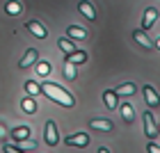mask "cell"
<instances>
[{"instance_id": "6da1fadb", "label": "cell", "mask_w": 160, "mask_h": 153, "mask_svg": "<svg viewBox=\"0 0 160 153\" xmlns=\"http://www.w3.org/2000/svg\"><path fill=\"white\" fill-rule=\"evenodd\" d=\"M39 87H41V94H46V98L55 101V103H60V105H64V107H71V105L76 103V98L71 96L69 91H64L60 85L50 82V80H46V82H41Z\"/></svg>"}, {"instance_id": "7a4b0ae2", "label": "cell", "mask_w": 160, "mask_h": 153, "mask_svg": "<svg viewBox=\"0 0 160 153\" xmlns=\"http://www.w3.org/2000/svg\"><path fill=\"white\" fill-rule=\"evenodd\" d=\"M144 133H147L149 140H156V137L160 135L156 121H153V114H151V112H144Z\"/></svg>"}, {"instance_id": "3957f363", "label": "cell", "mask_w": 160, "mask_h": 153, "mask_svg": "<svg viewBox=\"0 0 160 153\" xmlns=\"http://www.w3.org/2000/svg\"><path fill=\"white\" fill-rule=\"evenodd\" d=\"M43 140H46L48 146H55V144L60 142V137H57V126H55V121H48V123H46V135H43Z\"/></svg>"}, {"instance_id": "277c9868", "label": "cell", "mask_w": 160, "mask_h": 153, "mask_svg": "<svg viewBox=\"0 0 160 153\" xmlns=\"http://www.w3.org/2000/svg\"><path fill=\"white\" fill-rule=\"evenodd\" d=\"M67 146H87L89 144V135L87 133H78V135H71V137H67Z\"/></svg>"}, {"instance_id": "5b68a950", "label": "cell", "mask_w": 160, "mask_h": 153, "mask_svg": "<svg viewBox=\"0 0 160 153\" xmlns=\"http://www.w3.org/2000/svg\"><path fill=\"white\" fill-rule=\"evenodd\" d=\"M25 27H28V30H30V32H32L37 39H46V34H48V30H46V27H43V25L39 23V21H28V23H25Z\"/></svg>"}, {"instance_id": "8992f818", "label": "cell", "mask_w": 160, "mask_h": 153, "mask_svg": "<svg viewBox=\"0 0 160 153\" xmlns=\"http://www.w3.org/2000/svg\"><path fill=\"white\" fill-rule=\"evenodd\" d=\"M156 18H158V9H156V7H149V9L144 12V18H142V30H149V27H153Z\"/></svg>"}, {"instance_id": "52a82bcc", "label": "cell", "mask_w": 160, "mask_h": 153, "mask_svg": "<svg viewBox=\"0 0 160 153\" xmlns=\"http://www.w3.org/2000/svg\"><path fill=\"white\" fill-rule=\"evenodd\" d=\"M37 62H39V53H37L34 48H30V50L23 55V60L18 62V67H21V69H28V67H32V64H37Z\"/></svg>"}, {"instance_id": "ba28073f", "label": "cell", "mask_w": 160, "mask_h": 153, "mask_svg": "<svg viewBox=\"0 0 160 153\" xmlns=\"http://www.w3.org/2000/svg\"><path fill=\"white\" fill-rule=\"evenodd\" d=\"M142 91H144V98H147V103H149L151 107H158V105H160V96L156 94V89H153L151 85H144Z\"/></svg>"}, {"instance_id": "9c48e42d", "label": "cell", "mask_w": 160, "mask_h": 153, "mask_svg": "<svg viewBox=\"0 0 160 153\" xmlns=\"http://www.w3.org/2000/svg\"><path fill=\"white\" fill-rule=\"evenodd\" d=\"M78 9H80V14H82V16H87L89 21L96 18V9H94V5L89 2V0H82V2L78 5Z\"/></svg>"}, {"instance_id": "30bf717a", "label": "cell", "mask_w": 160, "mask_h": 153, "mask_svg": "<svg viewBox=\"0 0 160 153\" xmlns=\"http://www.w3.org/2000/svg\"><path fill=\"white\" fill-rule=\"evenodd\" d=\"M103 101H105V105L110 107V110H117V105H119V96H117V91L108 89V91L103 94Z\"/></svg>"}, {"instance_id": "8fae6325", "label": "cell", "mask_w": 160, "mask_h": 153, "mask_svg": "<svg viewBox=\"0 0 160 153\" xmlns=\"http://www.w3.org/2000/svg\"><path fill=\"white\" fill-rule=\"evenodd\" d=\"M67 62H71V64H82V62H87V50H73V53H69L67 55Z\"/></svg>"}, {"instance_id": "7c38bea8", "label": "cell", "mask_w": 160, "mask_h": 153, "mask_svg": "<svg viewBox=\"0 0 160 153\" xmlns=\"http://www.w3.org/2000/svg\"><path fill=\"white\" fill-rule=\"evenodd\" d=\"M133 39H135L137 43H140L142 48H147V50H151V48H153V43H151V41L147 39V34H144L142 30H135V32H133Z\"/></svg>"}, {"instance_id": "4fadbf2b", "label": "cell", "mask_w": 160, "mask_h": 153, "mask_svg": "<svg viewBox=\"0 0 160 153\" xmlns=\"http://www.w3.org/2000/svg\"><path fill=\"white\" fill-rule=\"evenodd\" d=\"M5 12L9 14V16H18V14L23 12V5H21L18 0H9V2L5 5Z\"/></svg>"}, {"instance_id": "5bb4252c", "label": "cell", "mask_w": 160, "mask_h": 153, "mask_svg": "<svg viewBox=\"0 0 160 153\" xmlns=\"http://www.w3.org/2000/svg\"><path fill=\"white\" fill-rule=\"evenodd\" d=\"M89 128H94V130H112V121H108V119H92Z\"/></svg>"}, {"instance_id": "9a60e30c", "label": "cell", "mask_w": 160, "mask_h": 153, "mask_svg": "<svg viewBox=\"0 0 160 153\" xmlns=\"http://www.w3.org/2000/svg\"><path fill=\"white\" fill-rule=\"evenodd\" d=\"M67 34L71 39H87V30H82V27H78V25H69Z\"/></svg>"}, {"instance_id": "2e32d148", "label": "cell", "mask_w": 160, "mask_h": 153, "mask_svg": "<svg viewBox=\"0 0 160 153\" xmlns=\"http://www.w3.org/2000/svg\"><path fill=\"white\" fill-rule=\"evenodd\" d=\"M135 89H137V87H135L133 82H126V85L117 87L114 91H117V96H133V94H135Z\"/></svg>"}, {"instance_id": "e0dca14e", "label": "cell", "mask_w": 160, "mask_h": 153, "mask_svg": "<svg viewBox=\"0 0 160 153\" xmlns=\"http://www.w3.org/2000/svg\"><path fill=\"white\" fill-rule=\"evenodd\" d=\"M57 43H60V48L64 50V53H73V50H76V43L73 41H71V37H62V39H57Z\"/></svg>"}, {"instance_id": "ac0fdd59", "label": "cell", "mask_w": 160, "mask_h": 153, "mask_svg": "<svg viewBox=\"0 0 160 153\" xmlns=\"http://www.w3.org/2000/svg\"><path fill=\"white\" fill-rule=\"evenodd\" d=\"M25 91L30 94V96H39L41 87H39V82H34V80H28V82H25Z\"/></svg>"}, {"instance_id": "d6986e66", "label": "cell", "mask_w": 160, "mask_h": 153, "mask_svg": "<svg viewBox=\"0 0 160 153\" xmlns=\"http://www.w3.org/2000/svg\"><path fill=\"white\" fill-rule=\"evenodd\" d=\"M121 116H123V121H126V123H133V107H130L128 103H123L121 105Z\"/></svg>"}, {"instance_id": "ffe728a7", "label": "cell", "mask_w": 160, "mask_h": 153, "mask_svg": "<svg viewBox=\"0 0 160 153\" xmlns=\"http://www.w3.org/2000/svg\"><path fill=\"white\" fill-rule=\"evenodd\" d=\"M21 107H23L28 114H32L34 110H37V103H34V98H23L21 101Z\"/></svg>"}, {"instance_id": "44dd1931", "label": "cell", "mask_w": 160, "mask_h": 153, "mask_svg": "<svg viewBox=\"0 0 160 153\" xmlns=\"http://www.w3.org/2000/svg\"><path fill=\"white\" fill-rule=\"evenodd\" d=\"M64 76H67L69 80H76V78H78L76 64H71V62H67V64H64Z\"/></svg>"}, {"instance_id": "7402d4cb", "label": "cell", "mask_w": 160, "mask_h": 153, "mask_svg": "<svg viewBox=\"0 0 160 153\" xmlns=\"http://www.w3.org/2000/svg\"><path fill=\"white\" fill-rule=\"evenodd\" d=\"M21 144H16V146L18 149H23V151H34V149H37V142H34V140H28V137H25V140H18Z\"/></svg>"}, {"instance_id": "603a6c76", "label": "cell", "mask_w": 160, "mask_h": 153, "mask_svg": "<svg viewBox=\"0 0 160 153\" xmlns=\"http://www.w3.org/2000/svg\"><path fill=\"white\" fill-rule=\"evenodd\" d=\"M25 137H30V128H25V126L14 128V140H25Z\"/></svg>"}, {"instance_id": "cb8c5ba5", "label": "cell", "mask_w": 160, "mask_h": 153, "mask_svg": "<svg viewBox=\"0 0 160 153\" xmlns=\"http://www.w3.org/2000/svg\"><path fill=\"white\" fill-rule=\"evenodd\" d=\"M37 71H39V76H48L50 64H48V62H39V64H37Z\"/></svg>"}, {"instance_id": "d4e9b609", "label": "cell", "mask_w": 160, "mask_h": 153, "mask_svg": "<svg viewBox=\"0 0 160 153\" xmlns=\"http://www.w3.org/2000/svg\"><path fill=\"white\" fill-rule=\"evenodd\" d=\"M147 151H149V153H160V146H158V144H153V140H151L149 146H147Z\"/></svg>"}, {"instance_id": "484cf974", "label": "cell", "mask_w": 160, "mask_h": 153, "mask_svg": "<svg viewBox=\"0 0 160 153\" xmlns=\"http://www.w3.org/2000/svg\"><path fill=\"white\" fill-rule=\"evenodd\" d=\"M5 153H18V146H16V144H7V146H5Z\"/></svg>"}, {"instance_id": "4316f807", "label": "cell", "mask_w": 160, "mask_h": 153, "mask_svg": "<svg viewBox=\"0 0 160 153\" xmlns=\"http://www.w3.org/2000/svg\"><path fill=\"white\" fill-rule=\"evenodd\" d=\"M158 48H160V39H158Z\"/></svg>"}, {"instance_id": "83f0119b", "label": "cell", "mask_w": 160, "mask_h": 153, "mask_svg": "<svg viewBox=\"0 0 160 153\" xmlns=\"http://www.w3.org/2000/svg\"><path fill=\"white\" fill-rule=\"evenodd\" d=\"M158 133H160V126H158Z\"/></svg>"}]
</instances>
